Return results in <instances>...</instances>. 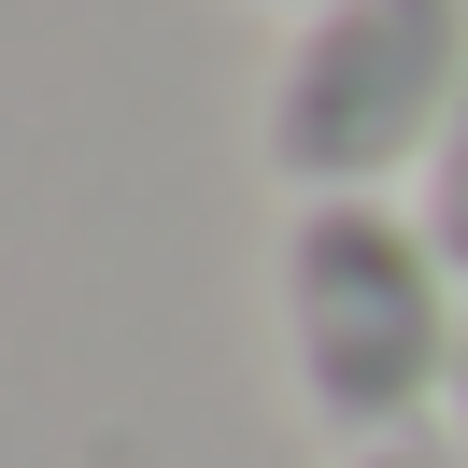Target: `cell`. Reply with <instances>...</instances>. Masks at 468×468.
Masks as SVG:
<instances>
[{
  "label": "cell",
  "instance_id": "obj_5",
  "mask_svg": "<svg viewBox=\"0 0 468 468\" xmlns=\"http://www.w3.org/2000/svg\"><path fill=\"white\" fill-rule=\"evenodd\" d=\"M454 440H468V369H454Z\"/></svg>",
  "mask_w": 468,
  "mask_h": 468
},
{
  "label": "cell",
  "instance_id": "obj_6",
  "mask_svg": "<svg viewBox=\"0 0 468 468\" xmlns=\"http://www.w3.org/2000/svg\"><path fill=\"white\" fill-rule=\"evenodd\" d=\"M298 15H313V0H298Z\"/></svg>",
  "mask_w": 468,
  "mask_h": 468
},
{
  "label": "cell",
  "instance_id": "obj_3",
  "mask_svg": "<svg viewBox=\"0 0 468 468\" xmlns=\"http://www.w3.org/2000/svg\"><path fill=\"white\" fill-rule=\"evenodd\" d=\"M411 213H426V241L454 256V284H468V100H454V128H440V156H426V185H411Z\"/></svg>",
  "mask_w": 468,
  "mask_h": 468
},
{
  "label": "cell",
  "instance_id": "obj_2",
  "mask_svg": "<svg viewBox=\"0 0 468 468\" xmlns=\"http://www.w3.org/2000/svg\"><path fill=\"white\" fill-rule=\"evenodd\" d=\"M468 100V0H313L270 71V171L298 199L426 185Z\"/></svg>",
  "mask_w": 468,
  "mask_h": 468
},
{
  "label": "cell",
  "instance_id": "obj_1",
  "mask_svg": "<svg viewBox=\"0 0 468 468\" xmlns=\"http://www.w3.org/2000/svg\"><path fill=\"white\" fill-rule=\"evenodd\" d=\"M284 355H298V398H313L326 440H355V454L426 440L454 411V369H468V284L426 241V213L298 199V228H284Z\"/></svg>",
  "mask_w": 468,
  "mask_h": 468
},
{
  "label": "cell",
  "instance_id": "obj_4",
  "mask_svg": "<svg viewBox=\"0 0 468 468\" xmlns=\"http://www.w3.org/2000/svg\"><path fill=\"white\" fill-rule=\"evenodd\" d=\"M355 468H468V440L426 426V440H383V454H355Z\"/></svg>",
  "mask_w": 468,
  "mask_h": 468
}]
</instances>
